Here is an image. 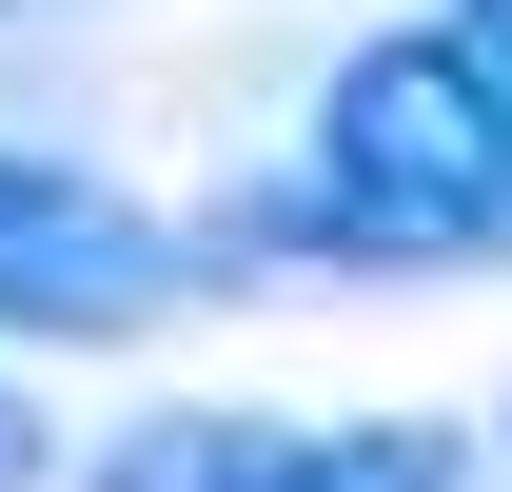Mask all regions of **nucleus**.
Listing matches in <instances>:
<instances>
[{"instance_id":"f257e3e1","label":"nucleus","mask_w":512,"mask_h":492,"mask_svg":"<svg viewBox=\"0 0 512 492\" xmlns=\"http://www.w3.org/2000/svg\"><path fill=\"white\" fill-rule=\"evenodd\" d=\"M493 237H512V119L434 20L355 40L316 79V158L276 197H237V256H335V276H434V256H493Z\"/></svg>"},{"instance_id":"f03ea898","label":"nucleus","mask_w":512,"mask_h":492,"mask_svg":"<svg viewBox=\"0 0 512 492\" xmlns=\"http://www.w3.org/2000/svg\"><path fill=\"white\" fill-rule=\"evenodd\" d=\"M197 237H158L119 178L79 158H0V335H158Z\"/></svg>"},{"instance_id":"7ed1b4c3","label":"nucleus","mask_w":512,"mask_h":492,"mask_svg":"<svg viewBox=\"0 0 512 492\" xmlns=\"http://www.w3.org/2000/svg\"><path fill=\"white\" fill-rule=\"evenodd\" d=\"M276 492H473V433L453 414H335V433H276Z\"/></svg>"},{"instance_id":"20e7f679","label":"nucleus","mask_w":512,"mask_h":492,"mask_svg":"<svg viewBox=\"0 0 512 492\" xmlns=\"http://www.w3.org/2000/svg\"><path fill=\"white\" fill-rule=\"evenodd\" d=\"M79 492H276V414H138V433H99Z\"/></svg>"},{"instance_id":"39448f33","label":"nucleus","mask_w":512,"mask_h":492,"mask_svg":"<svg viewBox=\"0 0 512 492\" xmlns=\"http://www.w3.org/2000/svg\"><path fill=\"white\" fill-rule=\"evenodd\" d=\"M434 40H453V60H473V79H493V119H512V0H453Z\"/></svg>"},{"instance_id":"423d86ee","label":"nucleus","mask_w":512,"mask_h":492,"mask_svg":"<svg viewBox=\"0 0 512 492\" xmlns=\"http://www.w3.org/2000/svg\"><path fill=\"white\" fill-rule=\"evenodd\" d=\"M40 473H60V453H40V414L0 394V492H40Z\"/></svg>"}]
</instances>
